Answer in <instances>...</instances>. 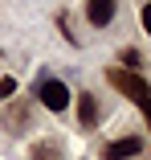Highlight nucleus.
<instances>
[{
    "label": "nucleus",
    "mask_w": 151,
    "mask_h": 160,
    "mask_svg": "<svg viewBox=\"0 0 151 160\" xmlns=\"http://www.w3.org/2000/svg\"><path fill=\"white\" fill-rule=\"evenodd\" d=\"M106 82L114 94H123V99L131 103H143L147 94H151V78L143 70H127V66H106Z\"/></svg>",
    "instance_id": "nucleus-1"
},
{
    "label": "nucleus",
    "mask_w": 151,
    "mask_h": 160,
    "mask_svg": "<svg viewBox=\"0 0 151 160\" xmlns=\"http://www.w3.org/2000/svg\"><path fill=\"white\" fill-rule=\"evenodd\" d=\"M0 127H4L8 136H25L29 127H33V99H12L0 103Z\"/></svg>",
    "instance_id": "nucleus-2"
},
{
    "label": "nucleus",
    "mask_w": 151,
    "mask_h": 160,
    "mask_svg": "<svg viewBox=\"0 0 151 160\" xmlns=\"http://www.w3.org/2000/svg\"><path fill=\"white\" fill-rule=\"evenodd\" d=\"M37 103H41L45 111H53V115H62V111L74 103V94H70V86L57 78V74H41V78H37Z\"/></svg>",
    "instance_id": "nucleus-3"
},
{
    "label": "nucleus",
    "mask_w": 151,
    "mask_h": 160,
    "mask_svg": "<svg viewBox=\"0 0 151 160\" xmlns=\"http://www.w3.org/2000/svg\"><path fill=\"white\" fill-rule=\"evenodd\" d=\"M118 12H123V0H86V4H82L86 25L98 29V33H106V29L118 25Z\"/></svg>",
    "instance_id": "nucleus-4"
},
{
    "label": "nucleus",
    "mask_w": 151,
    "mask_h": 160,
    "mask_svg": "<svg viewBox=\"0 0 151 160\" xmlns=\"http://www.w3.org/2000/svg\"><path fill=\"white\" fill-rule=\"evenodd\" d=\"M143 148H147V140L139 132H127V136L102 144V160H135V156H143Z\"/></svg>",
    "instance_id": "nucleus-5"
},
{
    "label": "nucleus",
    "mask_w": 151,
    "mask_h": 160,
    "mask_svg": "<svg viewBox=\"0 0 151 160\" xmlns=\"http://www.w3.org/2000/svg\"><path fill=\"white\" fill-rule=\"evenodd\" d=\"M74 107H78V127H82V132H94V127L102 123V115H106V107H102V99L94 90H78Z\"/></svg>",
    "instance_id": "nucleus-6"
},
{
    "label": "nucleus",
    "mask_w": 151,
    "mask_h": 160,
    "mask_svg": "<svg viewBox=\"0 0 151 160\" xmlns=\"http://www.w3.org/2000/svg\"><path fill=\"white\" fill-rule=\"evenodd\" d=\"M25 160H66V144L53 140V136L33 140V144H29V152H25Z\"/></svg>",
    "instance_id": "nucleus-7"
},
{
    "label": "nucleus",
    "mask_w": 151,
    "mask_h": 160,
    "mask_svg": "<svg viewBox=\"0 0 151 160\" xmlns=\"http://www.w3.org/2000/svg\"><path fill=\"white\" fill-rule=\"evenodd\" d=\"M118 66H127V70H143L139 49H118Z\"/></svg>",
    "instance_id": "nucleus-8"
},
{
    "label": "nucleus",
    "mask_w": 151,
    "mask_h": 160,
    "mask_svg": "<svg viewBox=\"0 0 151 160\" xmlns=\"http://www.w3.org/2000/svg\"><path fill=\"white\" fill-rule=\"evenodd\" d=\"M139 29L151 37V0H139Z\"/></svg>",
    "instance_id": "nucleus-9"
},
{
    "label": "nucleus",
    "mask_w": 151,
    "mask_h": 160,
    "mask_svg": "<svg viewBox=\"0 0 151 160\" xmlns=\"http://www.w3.org/2000/svg\"><path fill=\"white\" fill-rule=\"evenodd\" d=\"M12 94H16V78L8 74V78H0V103H8Z\"/></svg>",
    "instance_id": "nucleus-10"
},
{
    "label": "nucleus",
    "mask_w": 151,
    "mask_h": 160,
    "mask_svg": "<svg viewBox=\"0 0 151 160\" xmlns=\"http://www.w3.org/2000/svg\"><path fill=\"white\" fill-rule=\"evenodd\" d=\"M135 107H139V115H143V123L151 127V94H147V99H143V103H135Z\"/></svg>",
    "instance_id": "nucleus-11"
}]
</instances>
